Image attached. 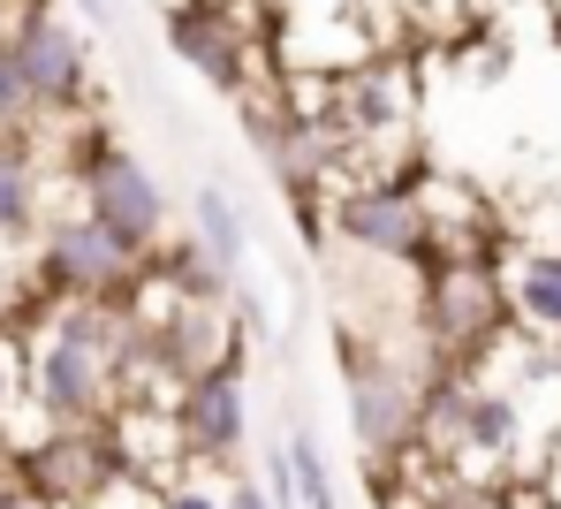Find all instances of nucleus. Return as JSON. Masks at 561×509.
Segmentation results:
<instances>
[{"label":"nucleus","mask_w":561,"mask_h":509,"mask_svg":"<svg viewBox=\"0 0 561 509\" xmlns=\"http://www.w3.org/2000/svg\"><path fill=\"white\" fill-rule=\"evenodd\" d=\"M15 472H23L31 495L69 509V502H92L99 487L122 472V449H114V433H99V426H46L38 441L15 449Z\"/></svg>","instance_id":"nucleus-8"},{"label":"nucleus","mask_w":561,"mask_h":509,"mask_svg":"<svg viewBox=\"0 0 561 509\" xmlns=\"http://www.w3.org/2000/svg\"><path fill=\"white\" fill-rule=\"evenodd\" d=\"M228 509H274V495L259 479H228Z\"/></svg>","instance_id":"nucleus-17"},{"label":"nucleus","mask_w":561,"mask_h":509,"mask_svg":"<svg viewBox=\"0 0 561 509\" xmlns=\"http://www.w3.org/2000/svg\"><path fill=\"white\" fill-rule=\"evenodd\" d=\"M168 54L183 69H197L213 92H228V100L251 92V31H243V15L228 0H175L168 8Z\"/></svg>","instance_id":"nucleus-9"},{"label":"nucleus","mask_w":561,"mask_h":509,"mask_svg":"<svg viewBox=\"0 0 561 509\" xmlns=\"http://www.w3.org/2000/svg\"><path fill=\"white\" fill-rule=\"evenodd\" d=\"M425 342L448 365H478L501 327H508V290H501V259L493 251H440L425 274V312H417Z\"/></svg>","instance_id":"nucleus-1"},{"label":"nucleus","mask_w":561,"mask_h":509,"mask_svg":"<svg viewBox=\"0 0 561 509\" xmlns=\"http://www.w3.org/2000/svg\"><path fill=\"white\" fill-rule=\"evenodd\" d=\"M342 350H350V433H357L365 464H387L410 441H425V388H417V373L379 358V350H357V342H342Z\"/></svg>","instance_id":"nucleus-5"},{"label":"nucleus","mask_w":561,"mask_h":509,"mask_svg":"<svg viewBox=\"0 0 561 509\" xmlns=\"http://www.w3.org/2000/svg\"><path fill=\"white\" fill-rule=\"evenodd\" d=\"M175 433H183L190 464H236L243 456V441H251V396H243L236 358L197 365L175 388Z\"/></svg>","instance_id":"nucleus-7"},{"label":"nucleus","mask_w":561,"mask_h":509,"mask_svg":"<svg viewBox=\"0 0 561 509\" xmlns=\"http://www.w3.org/2000/svg\"><path fill=\"white\" fill-rule=\"evenodd\" d=\"M77 191H84V213L106 220L122 244H137V251L168 244V191H160V176L129 145H114L99 122L84 137V152H77Z\"/></svg>","instance_id":"nucleus-4"},{"label":"nucleus","mask_w":561,"mask_h":509,"mask_svg":"<svg viewBox=\"0 0 561 509\" xmlns=\"http://www.w3.org/2000/svg\"><path fill=\"white\" fill-rule=\"evenodd\" d=\"M501 290H508V319L524 335L561 342V244H508Z\"/></svg>","instance_id":"nucleus-10"},{"label":"nucleus","mask_w":561,"mask_h":509,"mask_svg":"<svg viewBox=\"0 0 561 509\" xmlns=\"http://www.w3.org/2000/svg\"><path fill=\"white\" fill-rule=\"evenodd\" d=\"M15 388H23V350L0 335V404H15Z\"/></svg>","instance_id":"nucleus-16"},{"label":"nucleus","mask_w":561,"mask_h":509,"mask_svg":"<svg viewBox=\"0 0 561 509\" xmlns=\"http://www.w3.org/2000/svg\"><path fill=\"white\" fill-rule=\"evenodd\" d=\"M168 509H228V479L220 487H205V479H168Z\"/></svg>","instance_id":"nucleus-15"},{"label":"nucleus","mask_w":561,"mask_h":509,"mask_svg":"<svg viewBox=\"0 0 561 509\" xmlns=\"http://www.w3.org/2000/svg\"><path fill=\"white\" fill-rule=\"evenodd\" d=\"M69 8H77V15H92V23H106V15H114L106 0H69Z\"/></svg>","instance_id":"nucleus-18"},{"label":"nucleus","mask_w":561,"mask_h":509,"mask_svg":"<svg viewBox=\"0 0 561 509\" xmlns=\"http://www.w3.org/2000/svg\"><path fill=\"white\" fill-rule=\"evenodd\" d=\"M31 122H38V100H31L23 61H15V46H8V31H0V129H31Z\"/></svg>","instance_id":"nucleus-14"},{"label":"nucleus","mask_w":561,"mask_h":509,"mask_svg":"<svg viewBox=\"0 0 561 509\" xmlns=\"http://www.w3.org/2000/svg\"><path fill=\"white\" fill-rule=\"evenodd\" d=\"M8 46L23 61V84H31L38 114H69V106L92 100V54H84L77 23L61 15V0H23L8 23Z\"/></svg>","instance_id":"nucleus-6"},{"label":"nucleus","mask_w":561,"mask_h":509,"mask_svg":"<svg viewBox=\"0 0 561 509\" xmlns=\"http://www.w3.org/2000/svg\"><path fill=\"white\" fill-rule=\"evenodd\" d=\"M38 228V160L23 129H0V244H23Z\"/></svg>","instance_id":"nucleus-11"},{"label":"nucleus","mask_w":561,"mask_h":509,"mask_svg":"<svg viewBox=\"0 0 561 509\" xmlns=\"http://www.w3.org/2000/svg\"><path fill=\"white\" fill-rule=\"evenodd\" d=\"M334 236L350 251H365V259H394V267H410V259L433 267V251H440L433 199L417 183H402V176H357V183H342L334 191Z\"/></svg>","instance_id":"nucleus-3"},{"label":"nucleus","mask_w":561,"mask_h":509,"mask_svg":"<svg viewBox=\"0 0 561 509\" xmlns=\"http://www.w3.org/2000/svg\"><path fill=\"white\" fill-rule=\"evenodd\" d=\"M190 228H197V236H205V244H213V251H220V259H228L236 274H243V251H251V220L236 213V199H228L220 183H197V191H190Z\"/></svg>","instance_id":"nucleus-12"},{"label":"nucleus","mask_w":561,"mask_h":509,"mask_svg":"<svg viewBox=\"0 0 561 509\" xmlns=\"http://www.w3.org/2000/svg\"><path fill=\"white\" fill-rule=\"evenodd\" d=\"M288 472H296V509H342L334 495V472H327V456H319V441H311V426H288Z\"/></svg>","instance_id":"nucleus-13"},{"label":"nucleus","mask_w":561,"mask_h":509,"mask_svg":"<svg viewBox=\"0 0 561 509\" xmlns=\"http://www.w3.org/2000/svg\"><path fill=\"white\" fill-rule=\"evenodd\" d=\"M145 274H152V251L122 244L106 220H92V213L54 220V228H46V244H38V290H46V297L129 305V297L145 290Z\"/></svg>","instance_id":"nucleus-2"}]
</instances>
